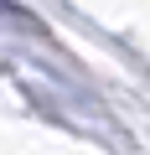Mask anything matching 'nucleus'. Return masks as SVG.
Masks as SVG:
<instances>
[{
  "label": "nucleus",
  "mask_w": 150,
  "mask_h": 155,
  "mask_svg": "<svg viewBox=\"0 0 150 155\" xmlns=\"http://www.w3.org/2000/svg\"><path fill=\"white\" fill-rule=\"evenodd\" d=\"M0 16H16V21H21V16H26V11H21V5H16V0H0Z\"/></svg>",
  "instance_id": "f257e3e1"
}]
</instances>
